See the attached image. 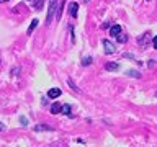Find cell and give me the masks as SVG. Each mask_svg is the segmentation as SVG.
Returning a JSON list of instances; mask_svg holds the SVG:
<instances>
[{
	"instance_id": "6da1fadb",
	"label": "cell",
	"mask_w": 157,
	"mask_h": 147,
	"mask_svg": "<svg viewBox=\"0 0 157 147\" xmlns=\"http://www.w3.org/2000/svg\"><path fill=\"white\" fill-rule=\"evenodd\" d=\"M56 10H57V0H49V10H48V17H46V24H51Z\"/></svg>"
},
{
	"instance_id": "7a4b0ae2",
	"label": "cell",
	"mask_w": 157,
	"mask_h": 147,
	"mask_svg": "<svg viewBox=\"0 0 157 147\" xmlns=\"http://www.w3.org/2000/svg\"><path fill=\"white\" fill-rule=\"evenodd\" d=\"M103 51H105V54H115L116 52V46L113 44L111 41H108V39H103Z\"/></svg>"
},
{
	"instance_id": "3957f363",
	"label": "cell",
	"mask_w": 157,
	"mask_h": 147,
	"mask_svg": "<svg viewBox=\"0 0 157 147\" xmlns=\"http://www.w3.org/2000/svg\"><path fill=\"white\" fill-rule=\"evenodd\" d=\"M69 15H71L72 18H77V15H78V3L77 2H72L69 5Z\"/></svg>"
},
{
	"instance_id": "277c9868",
	"label": "cell",
	"mask_w": 157,
	"mask_h": 147,
	"mask_svg": "<svg viewBox=\"0 0 157 147\" xmlns=\"http://www.w3.org/2000/svg\"><path fill=\"white\" fill-rule=\"evenodd\" d=\"M61 90H59V88H56V87H54V88H51V90H49L48 92V96L49 98H52V100H54V98H59V96H61Z\"/></svg>"
},
{
	"instance_id": "5b68a950",
	"label": "cell",
	"mask_w": 157,
	"mask_h": 147,
	"mask_svg": "<svg viewBox=\"0 0 157 147\" xmlns=\"http://www.w3.org/2000/svg\"><path fill=\"white\" fill-rule=\"evenodd\" d=\"M120 33H121V26H120V24H113V26H110V34L113 38H116Z\"/></svg>"
},
{
	"instance_id": "8992f818",
	"label": "cell",
	"mask_w": 157,
	"mask_h": 147,
	"mask_svg": "<svg viewBox=\"0 0 157 147\" xmlns=\"http://www.w3.org/2000/svg\"><path fill=\"white\" fill-rule=\"evenodd\" d=\"M34 131H36V132H41V131H52V127L48 126V124H38V126H34Z\"/></svg>"
},
{
	"instance_id": "52a82bcc",
	"label": "cell",
	"mask_w": 157,
	"mask_h": 147,
	"mask_svg": "<svg viewBox=\"0 0 157 147\" xmlns=\"http://www.w3.org/2000/svg\"><path fill=\"white\" fill-rule=\"evenodd\" d=\"M149 38H151V34H149V33H146V34H142V36H141L139 39H137V43H139L141 46H142V44L146 46V44L149 43Z\"/></svg>"
},
{
	"instance_id": "ba28073f",
	"label": "cell",
	"mask_w": 157,
	"mask_h": 147,
	"mask_svg": "<svg viewBox=\"0 0 157 147\" xmlns=\"http://www.w3.org/2000/svg\"><path fill=\"white\" fill-rule=\"evenodd\" d=\"M106 70H118L120 69V66H118V62H110V64H106L105 66Z\"/></svg>"
},
{
	"instance_id": "9c48e42d",
	"label": "cell",
	"mask_w": 157,
	"mask_h": 147,
	"mask_svg": "<svg viewBox=\"0 0 157 147\" xmlns=\"http://www.w3.org/2000/svg\"><path fill=\"white\" fill-rule=\"evenodd\" d=\"M59 113H62V115L71 116V105H64V106H61V111H59Z\"/></svg>"
},
{
	"instance_id": "30bf717a",
	"label": "cell",
	"mask_w": 157,
	"mask_h": 147,
	"mask_svg": "<svg viewBox=\"0 0 157 147\" xmlns=\"http://www.w3.org/2000/svg\"><path fill=\"white\" fill-rule=\"evenodd\" d=\"M59 111H61V105H59V103H54V105L51 106V113L52 115H57Z\"/></svg>"
},
{
	"instance_id": "8fae6325",
	"label": "cell",
	"mask_w": 157,
	"mask_h": 147,
	"mask_svg": "<svg viewBox=\"0 0 157 147\" xmlns=\"http://www.w3.org/2000/svg\"><path fill=\"white\" fill-rule=\"evenodd\" d=\"M43 5H44V0H34L33 7L36 8V10H41V8H43Z\"/></svg>"
},
{
	"instance_id": "7c38bea8",
	"label": "cell",
	"mask_w": 157,
	"mask_h": 147,
	"mask_svg": "<svg viewBox=\"0 0 157 147\" xmlns=\"http://www.w3.org/2000/svg\"><path fill=\"white\" fill-rule=\"evenodd\" d=\"M38 23H39L38 20H33V21H31V24H29V28H28V33H29V34H31V33H33V29L38 26Z\"/></svg>"
},
{
	"instance_id": "4fadbf2b",
	"label": "cell",
	"mask_w": 157,
	"mask_h": 147,
	"mask_svg": "<svg viewBox=\"0 0 157 147\" xmlns=\"http://www.w3.org/2000/svg\"><path fill=\"white\" fill-rule=\"evenodd\" d=\"M92 62H93V59H92L90 56H88V57H83V59H82V66H90Z\"/></svg>"
},
{
	"instance_id": "5bb4252c",
	"label": "cell",
	"mask_w": 157,
	"mask_h": 147,
	"mask_svg": "<svg viewBox=\"0 0 157 147\" xmlns=\"http://www.w3.org/2000/svg\"><path fill=\"white\" fill-rule=\"evenodd\" d=\"M128 75H129V77H134V78H139L141 74L137 72V70H128Z\"/></svg>"
},
{
	"instance_id": "9a60e30c",
	"label": "cell",
	"mask_w": 157,
	"mask_h": 147,
	"mask_svg": "<svg viewBox=\"0 0 157 147\" xmlns=\"http://www.w3.org/2000/svg\"><path fill=\"white\" fill-rule=\"evenodd\" d=\"M116 38H118V41H120V43H126L128 41V36H126V34H121V33L118 34Z\"/></svg>"
},
{
	"instance_id": "2e32d148",
	"label": "cell",
	"mask_w": 157,
	"mask_h": 147,
	"mask_svg": "<svg viewBox=\"0 0 157 147\" xmlns=\"http://www.w3.org/2000/svg\"><path fill=\"white\" fill-rule=\"evenodd\" d=\"M69 85H71V87H72V90H74V92H78V93H80V88H78V87L75 85V83H74V82H72V80H69Z\"/></svg>"
},
{
	"instance_id": "e0dca14e",
	"label": "cell",
	"mask_w": 157,
	"mask_h": 147,
	"mask_svg": "<svg viewBox=\"0 0 157 147\" xmlns=\"http://www.w3.org/2000/svg\"><path fill=\"white\" fill-rule=\"evenodd\" d=\"M20 123H21V124H28V119H26V118H20Z\"/></svg>"
},
{
	"instance_id": "ac0fdd59",
	"label": "cell",
	"mask_w": 157,
	"mask_h": 147,
	"mask_svg": "<svg viewBox=\"0 0 157 147\" xmlns=\"http://www.w3.org/2000/svg\"><path fill=\"white\" fill-rule=\"evenodd\" d=\"M110 26H111V24H110V23H108V21L101 24V28H103V29H106V28H110Z\"/></svg>"
},
{
	"instance_id": "d6986e66",
	"label": "cell",
	"mask_w": 157,
	"mask_h": 147,
	"mask_svg": "<svg viewBox=\"0 0 157 147\" xmlns=\"http://www.w3.org/2000/svg\"><path fill=\"white\" fill-rule=\"evenodd\" d=\"M5 129V124H3V123H0V131H3Z\"/></svg>"
},
{
	"instance_id": "ffe728a7",
	"label": "cell",
	"mask_w": 157,
	"mask_h": 147,
	"mask_svg": "<svg viewBox=\"0 0 157 147\" xmlns=\"http://www.w3.org/2000/svg\"><path fill=\"white\" fill-rule=\"evenodd\" d=\"M0 2H2V3H3V2H8V0H0Z\"/></svg>"
},
{
	"instance_id": "44dd1931",
	"label": "cell",
	"mask_w": 157,
	"mask_h": 147,
	"mask_svg": "<svg viewBox=\"0 0 157 147\" xmlns=\"http://www.w3.org/2000/svg\"><path fill=\"white\" fill-rule=\"evenodd\" d=\"M0 64H2V59H0Z\"/></svg>"
},
{
	"instance_id": "7402d4cb",
	"label": "cell",
	"mask_w": 157,
	"mask_h": 147,
	"mask_svg": "<svg viewBox=\"0 0 157 147\" xmlns=\"http://www.w3.org/2000/svg\"><path fill=\"white\" fill-rule=\"evenodd\" d=\"M147 2H151V0H147Z\"/></svg>"
}]
</instances>
